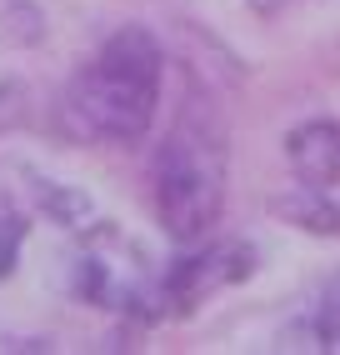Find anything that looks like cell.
<instances>
[{
  "mask_svg": "<svg viewBox=\"0 0 340 355\" xmlns=\"http://www.w3.org/2000/svg\"><path fill=\"white\" fill-rule=\"evenodd\" d=\"M285 160L300 185H335L340 180V121H310L285 135Z\"/></svg>",
  "mask_w": 340,
  "mask_h": 355,
  "instance_id": "cell-4",
  "label": "cell"
},
{
  "mask_svg": "<svg viewBox=\"0 0 340 355\" xmlns=\"http://www.w3.org/2000/svg\"><path fill=\"white\" fill-rule=\"evenodd\" d=\"M255 270V255L246 245H210L201 255H185L170 266L165 275V300L176 305V311H196L201 300H210L215 291L235 286V280H246Z\"/></svg>",
  "mask_w": 340,
  "mask_h": 355,
  "instance_id": "cell-3",
  "label": "cell"
},
{
  "mask_svg": "<svg viewBox=\"0 0 340 355\" xmlns=\"http://www.w3.org/2000/svg\"><path fill=\"white\" fill-rule=\"evenodd\" d=\"M315 336H321L325 345H340V275L325 286L321 295V311H315Z\"/></svg>",
  "mask_w": 340,
  "mask_h": 355,
  "instance_id": "cell-8",
  "label": "cell"
},
{
  "mask_svg": "<svg viewBox=\"0 0 340 355\" xmlns=\"http://www.w3.org/2000/svg\"><path fill=\"white\" fill-rule=\"evenodd\" d=\"M155 210L176 241H201L226 210V150L210 130L180 125L155 155Z\"/></svg>",
  "mask_w": 340,
  "mask_h": 355,
  "instance_id": "cell-2",
  "label": "cell"
},
{
  "mask_svg": "<svg viewBox=\"0 0 340 355\" xmlns=\"http://www.w3.org/2000/svg\"><path fill=\"white\" fill-rule=\"evenodd\" d=\"M20 241H26V216H20V210L10 205V196H0V280L15 270Z\"/></svg>",
  "mask_w": 340,
  "mask_h": 355,
  "instance_id": "cell-6",
  "label": "cell"
},
{
  "mask_svg": "<svg viewBox=\"0 0 340 355\" xmlns=\"http://www.w3.org/2000/svg\"><path fill=\"white\" fill-rule=\"evenodd\" d=\"M40 205L51 210V216L60 220V225H80L85 216H90V200L80 196V191H70V185H40Z\"/></svg>",
  "mask_w": 340,
  "mask_h": 355,
  "instance_id": "cell-7",
  "label": "cell"
},
{
  "mask_svg": "<svg viewBox=\"0 0 340 355\" xmlns=\"http://www.w3.org/2000/svg\"><path fill=\"white\" fill-rule=\"evenodd\" d=\"M260 6H275V0H260Z\"/></svg>",
  "mask_w": 340,
  "mask_h": 355,
  "instance_id": "cell-9",
  "label": "cell"
},
{
  "mask_svg": "<svg viewBox=\"0 0 340 355\" xmlns=\"http://www.w3.org/2000/svg\"><path fill=\"white\" fill-rule=\"evenodd\" d=\"M160 76L165 55L151 31L126 26L115 31L101 55H95L65 90V121L85 140H110V146H135L151 130L160 105Z\"/></svg>",
  "mask_w": 340,
  "mask_h": 355,
  "instance_id": "cell-1",
  "label": "cell"
},
{
  "mask_svg": "<svg viewBox=\"0 0 340 355\" xmlns=\"http://www.w3.org/2000/svg\"><path fill=\"white\" fill-rule=\"evenodd\" d=\"M275 216L285 220H296L315 235H340V200H330L321 185H300V191H290V196H275L271 200Z\"/></svg>",
  "mask_w": 340,
  "mask_h": 355,
  "instance_id": "cell-5",
  "label": "cell"
}]
</instances>
